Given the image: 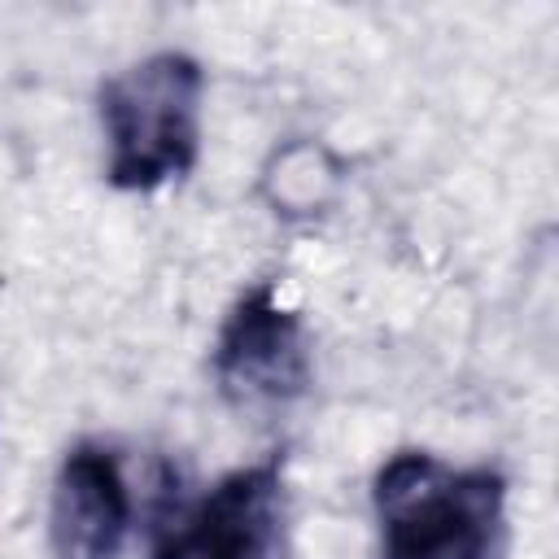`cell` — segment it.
Returning a JSON list of instances; mask_svg holds the SVG:
<instances>
[{"instance_id": "8992f818", "label": "cell", "mask_w": 559, "mask_h": 559, "mask_svg": "<svg viewBox=\"0 0 559 559\" xmlns=\"http://www.w3.org/2000/svg\"><path fill=\"white\" fill-rule=\"evenodd\" d=\"M341 170L345 166L336 162L332 148L314 140H293L271 153V162L262 166L258 192L280 218H314L332 205L341 188Z\"/></svg>"}, {"instance_id": "7a4b0ae2", "label": "cell", "mask_w": 559, "mask_h": 559, "mask_svg": "<svg viewBox=\"0 0 559 559\" xmlns=\"http://www.w3.org/2000/svg\"><path fill=\"white\" fill-rule=\"evenodd\" d=\"M205 70L192 52L162 48L100 79L96 118L105 131V179L118 192H153L183 179L201 153Z\"/></svg>"}, {"instance_id": "5b68a950", "label": "cell", "mask_w": 559, "mask_h": 559, "mask_svg": "<svg viewBox=\"0 0 559 559\" xmlns=\"http://www.w3.org/2000/svg\"><path fill=\"white\" fill-rule=\"evenodd\" d=\"M131 533V493L105 441H74L52 476L48 542L57 559H118Z\"/></svg>"}, {"instance_id": "3957f363", "label": "cell", "mask_w": 559, "mask_h": 559, "mask_svg": "<svg viewBox=\"0 0 559 559\" xmlns=\"http://www.w3.org/2000/svg\"><path fill=\"white\" fill-rule=\"evenodd\" d=\"M210 376L240 415H275L306 397L314 376L310 336L275 280H258L231 301L210 349Z\"/></svg>"}, {"instance_id": "52a82bcc", "label": "cell", "mask_w": 559, "mask_h": 559, "mask_svg": "<svg viewBox=\"0 0 559 559\" xmlns=\"http://www.w3.org/2000/svg\"><path fill=\"white\" fill-rule=\"evenodd\" d=\"M192 502H197V498L183 493L179 467H175V463H157L153 498H148V520H144L148 559H183V537H188Z\"/></svg>"}, {"instance_id": "277c9868", "label": "cell", "mask_w": 559, "mask_h": 559, "mask_svg": "<svg viewBox=\"0 0 559 559\" xmlns=\"http://www.w3.org/2000/svg\"><path fill=\"white\" fill-rule=\"evenodd\" d=\"M183 559H288V489L280 454L218 476L192 502Z\"/></svg>"}, {"instance_id": "6da1fadb", "label": "cell", "mask_w": 559, "mask_h": 559, "mask_svg": "<svg viewBox=\"0 0 559 559\" xmlns=\"http://www.w3.org/2000/svg\"><path fill=\"white\" fill-rule=\"evenodd\" d=\"M380 559H507V476L397 450L371 480Z\"/></svg>"}]
</instances>
